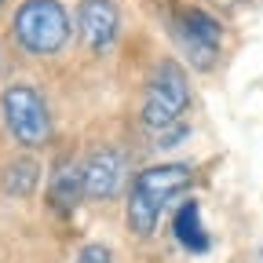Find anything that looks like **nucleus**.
<instances>
[{
	"instance_id": "obj_1",
	"label": "nucleus",
	"mask_w": 263,
	"mask_h": 263,
	"mask_svg": "<svg viewBox=\"0 0 263 263\" xmlns=\"http://www.w3.org/2000/svg\"><path fill=\"white\" fill-rule=\"evenodd\" d=\"M194 186V164L190 161H168L143 168L128 186V234L132 238H154L161 223V212L168 201Z\"/></svg>"
},
{
	"instance_id": "obj_2",
	"label": "nucleus",
	"mask_w": 263,
	"mask_h": 263,
	"mask_svg": "<svg viewBox=\"0 0 263 263\" xmlns=\"http://www.w3.org/2000/svg\"><path fill=\"white\" fill-rule=\"evenodd\" d=\"M11 33L29 55H59L73 37V22L59 0H26L15 11Z\"/></svg>"
},
{
	"instance_id": "obj_3",
	"label": "nucleus",
	"mask_w": 263,
	"mask_h": 263,
	"mask_svg": "<svg viewBox=\"0 0 263 263\" xmlns=\"http://www.w3.org/2000/svg\"><path fill=\"white\" fill-rule=\"evenodd\" d=\"M186 110H190V81H186V70H183L176 59H161L154 70H150L139 121L146 128H168Z\"/></svg>"
},
{
	"instance_id": "obj_4",
	"label": "nucleus",
	"mask_w": 263,
	"mask_h": 263,
	"mask_svg": "<svg viewBox=\"0 0 263 263\" xmlns=\"http://www.w3.org/2000/svg\"><path fill=\"white\" fill-rule=\"evenodd\" d=\"M0 110H4V124L11 132V139L37 150V146H48L51 143V114H48V103L37 88L29 84H11L0 99Z\"/></svg>"
},
{
	"instance_id": "obj_5",
	"label": "nucleus",
	"mask_w": 263,
	"mask_h": 263,
	"mask_svg": "<svg viewBox=\"0 0 263 263\" xmlns=\"http://www.w3.org/2000/svg\"><path fill=\"white\" fill-rule=\"evenodd\" d=\"M128 176V161L114 146H95L84 164H81V179H84V197L88 201H114L124 186Z\"/></svg>"
},
{
	"instance_id": "obj_6",
	"label": "nucleus",
	"mask_w": 263,
	"mask_h": 263,
	"mask_svg": "<svg viewBox=\"0 0 263 263\" xmlns=\"http://www.w3.org/2000/svg\"><path fill=\"white\" fill-rule=\"evenodd\" d=\"M121 11L114 0H81L77 4V33L91 55H106L117 41Z\"/></svg>"
},
{
	"instance_id": "obj_7",
	"label": "nucleus",
	"mask_w": 263,
	"mask_h": 263,
	"mask_svg": "<svg viewBox=\"0 0 263 263\" xmlns=\"http://www.w3.org/2000/svg\"><path fill=\"white\" fill-rule=\"evenodd\" d=\"M84 201V179H81V164L62 157L51 168V183H48V205L62 216H70L77 205Z\"/></svg>"
},
{
	"instance_id": "obj_8",
	"label": "nucleus",
	"mask_w": 263,
	"mask_h": 263,
	"mask_svg": "<svg viewBox=\"0 0 263 263\" xmlns=\"http://www.w3.org/2000/svg\"><path fill=\"white\" fill-rule=\"evenodd\" d=\"M172 234H176V241H179L190 256H205V252L212 249V238H209V230H205V223H201V205H197L194 197H186V201L176 209V216H172Z\"/></svg>"
},
{
	"instance_id": "obj_9",
	"label": "nucleus",
	"mask_w": 263,
	"mask_h": 263,
	"mask_svg": "<svg viewBox=\"0 0 263 263\" xmlns=\"http://www.w3.org/2000/svg\"><path fill=\"white\" fill-rule=\"evenodd\" d=\"M0 183H4L8 197H29L33 190H37V183H41V164L33 157H15V161H8Z\"/></svg>"
},
{
	"instance_id": "obj_10",
	"label": "nucleus",
	"mask_w": 263,
	"mask_h": 263,
	"mask_svg": "<svg viewBox=\"0 0 263 263\" xmlns=\"http://www.w3.org/2000/svg\"><path fill=\"white\" fill-rule=\"evenodd\" d=\"M77 263H114V252H110L106 245L91 241V245H84V249L77 252Z\"/></svg>"
},
{
	"instance_id": "obj_11",
	"label": "nucleus",
	"mask_w": 263,
	"mask_h": 263,
	"mask_svg": "<svg viewBox=\"0 0 263 263\" xmlns=\"http://www.w3.org/2000/svg\"><path fill=\"white\" fill-rule=\"evenodd\" d=\"M186 136H190V128L176 121V124H168V128H161V139H157V146H161V150H168V146H176V143H183Z\"/></svg>"
},
{
	"instance_id": "obj_12",
	"label": "nucleus",
	"mask_w": 263,
	"mask_h": 263,
	"mask_svg": "<svg viewBox=\"0 0 263 263\" xmlns=\"http://www.w3.org/2000/svg\"><path fill=\"white\" fill-rule=\"evenodd\" d=\"M252 263H263V249H256V252H252Z\"/></svg>"
},
{
	"instance_id": "obj_13",
	"label": "nucleus",
	"mask_w": 263,
	"mask_h": 263,
	"mask_svg": "<svg viewBox=\"0 0 263 263\" xmlns=\"http://www.w3.org/2000/svg\"><path fill=\"white\" fill-rule=\"evenodd\" d=\"M4 4H8V0H0V8H4Z\"/></svg>"
}]
</instances>
